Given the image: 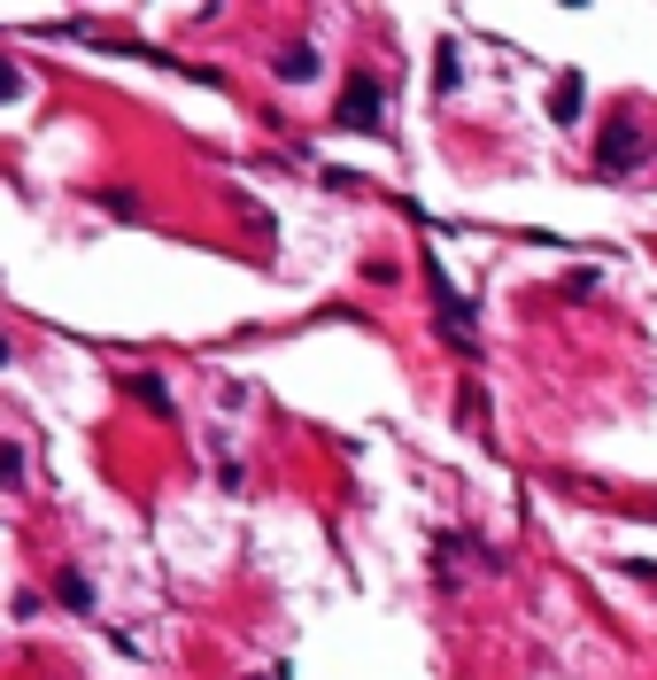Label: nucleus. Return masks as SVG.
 I'll list each match as a JSON object with an SVG mask.
<instances>
[{
  "mask_svg": "<svg viewBox=\"0 0 657 680\" xmlns=\"http://www.w3.org/2000/svg\"><path fill=\"white\" fill-rule=\"evenodd\" d=\"M341 124H349V132H379V124H387V85H379V77H349Z\"/></svg>",
  "mask_w": 657,
  "mask_h": 680,
  "instance_id": "obj_1",
  "label": "nucleus"
},
{
  "mask_svg": "<svg viewBox=\"0 0 657 680\" xmlns=\"http://www.w3.org/2000/svg\"><path fill=\"white\" fill-rule=\"evenodd\" d=\"M634 162H642L634 124H611V132H604V170H634Z\"/></svg>",
  "mask_w": 657,
  "mask_h": 680,
  "instance_id": "obj_2",
  "label": "nucleus"
},
{
  "mask_svg": "<svg viewBox=\"0 0 657 680\" xmlns=\"http://www.w3.org/2000/svg\"><path fill=\"white\" fill-rule=\"evenodd\" d=\"M124 394H132L139 410H155V417H179V402H171V387H162V379H147V372H139V379H124Z\"/></svg>",
  "mask_w": 657,
  "mask_h": 680,
  "instance_id": "obj_3",
  "label": "nucleus"
},
{
  "mask_svg": "<svg viewBox=\"0 0 657 680\" xmlns=\"http://www.w3.org/2000/svg\"><path fill=\"white\" fill-rule=\"evenodd\" d=\"M279 77H317V47H309V39H294V47L279 54Z\"/></svg>",
  "mask_w": 657,
  "mask_h": 680,
  "instance_id": "obj_4",
  "label": "nucleus"
},
{
  "mask_svg": "<svg viewBox=\"0 0 657 680\" xmlns=\"http://www.w3.org/2000/svg\"><path fill=\"white\" fill-rule=\"evenodd\" d=\"M54 595H62L70 611H94V587H86V572H62V580H54Z\"/></svg>",
  "mask_w": 657,
  "mask_h": 680,
  "instance_id": "obj_5",
  "label": "nucleus"
},
{
  "mask_svg": "<svg viewBox=\"0 0 657 680\" xmlns=\"http://www.w3.org/2000/svg\"><path fill=\"white\" fill-rule=\"evenodd\" d=\"M549 117H557V124H572V117H581V77H564L557 94H549Z\"/></svg>",
  "mask_w": 657,
  "mask_h": 680,
  "instance_id": "obj_6",
  "label": "nucleus"
},
{
  "mask_svg": "<svg viewBox=\"0 0 657 680\" xmlns=\"http://www.w3.org/2000/svg\"><path fill=\"white\" fill-rule=\"evenodd\" d=\"M0 487H24V449L0 441Z\"/></svg>",
  "mask_w": 657,
  "mask_h": 680,
  "instance_id": "obj_7",
  "label": "nucleus"
},
{
  "mask_svg": "<svg viewBox=\"0 0 657 680\" xmlns=\"http://www.w3.org/2000/svg\"><path fill=\"white\" fill-rule=\"evenodd\" d=\"M434 77H441V94H457V47H441V54H434Z\"/></svg>",
  "mask_w": 657,
  "mask_h": 680,
  "instance_id": "obj_8",
  "label": "nucleus"
},
{
  "mask_svg": "<svg viewBox=\"0 0 657 680\" xmlns=\"http://www.w3.org/2000/svg\"><path fill=\"white\" fill-rule=\"evenodd\" d=\"M16 94H24V77H16L9 62H0V101H16Z\"/></svg>",
  "mask_w": 657,
  "mask_h": 680,
  "instance_id": "obj_9",
  "label": "nucleus"
},
{
  "mask_svg": "<svg viewBox=\"0 0 657 680\" xmlns=\"http://www.w3.org/2000/svg\"><path fill=\"white\" fill-rule=\"evenodd\" d=\"M634 580H657V564H634Z\"/></svg>",
  "mask_w": 657,
  "mask_h": 680,
  "instance_id": "obj_10",
  "label": "nucleus"
}]
</instances>
